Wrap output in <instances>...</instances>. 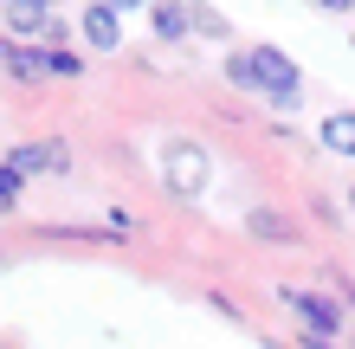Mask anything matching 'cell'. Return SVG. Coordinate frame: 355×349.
Listing matches in <instances>:
<instances>
[{
  "label": "cell",
  "instance_id": "obj_12",
  "mask_svg": "<svg viewBox=\"0 0 355 349\" xmlns=\"http://www.w3.org/2000/svg\"><path fill=\"white\" fill-rule=\"evenodd\" d=\"M19 188H26V181H19V175H13V169H7V162H0V201H13V194H19Z\"/></svg>",
  "mask_w": 355,
  "mask_h": 349
},
{
  "label": "cell",
  "instance_id": "obj_13",
  "mask_svg": "<svg viewBox=\"0 0 355 349\" xmlns=\"http://www.w3.org/2000/svg\"><path fill=\"white\" fill-rule=\"evenodd\" d=\"M304 349H336V343H323V337H304Z\"/></svg>",
  "mask_w": 355,
  "mask_h": 349
},
{
  "label": "cell",
  "instance_id": "obj_7",
  "mask_svg": "<svg viewBox=\"0 0 355 349\" xmlns=\"http://www.w3.org/2000/svg\"><path fill=\"white\" fill-rule=\"evenodd\" d=\"M78 26H85V39H91L97 52L123 46V19H116V7H85V13H78Z\"/></svg>",
  "mask_w": 355,
  "mask_h": 349
},
{
  "label": "cell",
  "instance_id": "obj_11",
  "mask_svg": "<svg viewBox=\"0 0 355 349\" xmlns=\"http://www.w3.org/2000/svg\"><path fill=\"white\" fill-rule=\"evenodd\" d=\"M194 19H200V33H214V39H226V33H233V26H226V19H220V13H207V7H200Z\"/></svg>",
  "mask_w": 355,
  "mask_h": 349
},
{
  "label": "cell",
  "instance_id": "obj_2",
  "mask_svg": "<svg viewBox=\"0 0 355 349\" xmlns=\"http://www.w3.org/2000/svg\"><path fill=\"white\" fill-rule=\"evenodd\" d=\"M162 181H168V194L194 201V194H207V181H214V155H207L200 142L175 136L168 149H162Z\"/></svg>",
  "mask_w": 355,
  "mask_h": 349
},
{
  "label": "cell",
  "instance_id": "obj_8",
  "mask_svg": "<svg viewBox=\"0 0 355 349\" xmlns=\"http://www.w3.org/2000/svg\"><path fill=\"white\" fill-rule=\"evenodd\" d=\"M317 136H323V149H329V155H355V110H329Z\"/></svg>",
  "mask_w": 355,
  "mask_h": 349
},
{
  "label": "cell",
  "instance_id": "obj_3",
  "mask_svg": "<svg viewBox=\"0 0 355 349\" xmlns=\"http://www.w3.org/2000/svg\"><path fill=\"white\" fill-rule=\"evenodd\" d=\"M278 298L304 317V337H323V343H336V337H343V304H336V298L304 291V284H278Z\"/></svg>",
  "mask_w": 355,
  "mask_h": 349
},
{
  "label": "cell",
  "instance_id": "obj_1",
  "mask_svg": "<svg viewBox=\"0 0 355 349\" xmlns=\"http://www.w3.org/2000/svg\"><path fill=\"white\" fill-rule=\"evenodd\" d=\"M226 78H233L239 91H265L278 110H291L304 97V78H297V65H291L278 46H245V52H233V58H226Z\"/></svg>",
  "mask_w": 355,
  "mask_h": 349
},
{
  "label": "cell",
  "instance_id": "obj_4",
  "mask_svg": "<svg viewBox=\"0 0 355 349\" xmlns=\"http://www.w3.org/2000/svg\"><path fill=\"white\" fill-rule=\"evenodd\" d=\"M0 19H7L13 39H46V52H65V33H71L65 13H52V7H7Z\"/></svg>",
  "mask_w": 355,
  "mask_h": 349
},
{
  "label": "cell",
  "instance_id": "obj_9",
  "mask_svg": "<svg viewBox=\"0 0 355 349\" xmlns=\"http://www.w3.org/2000/svg\"><path fill=\"white\" fill-rule=\"evenodd\" d=\"M245 227H252V239H278V246H297V227H291V220L284 214H252V220H245Z\"/></svg>",
  "mask_w": 355,
  "mask_h": 349
},
{
  "label": "cell",
  "instance_id": "obj_10",
  "mask_svg": "<svg viewBox=\"0 0 355 349\" xmlns=\"http://www.w3.org/2000/svg\"><path fill=\"white\" fill-rule=\"evenodd\" d=\"M149 19H155V33H162V39H181V33H187V19H194V7H149Z\"/></svg>",
  "mask_w": 355,
  "mask_h": 349
},
{
  "label": "cell",
  "instance_id": "obj_6",
  "mask_svg": "<svg viewBox=\"0 0 355 349\" xmlns=\"http://www.w3.org/2000/svg\"><path fill=\"white\" fill-rule=\"evenodd\" d=\"M0 71H7L13 85H39V78H52V52L46 46H19V39H0Z\"/></svg>",
  "mask_w": 355,
  "mask_h": 349
},
{
  "label": "cell",
  "instance_id": "obj_5",
  "mask_svg": "<svg viewBox=\"0 0 355 349\" xmlns=\"http://www.w3.org/2000/svg\"><path fill=\"white\" fill-rule=\"evenodd\" d=\"M7 169L26 181V175H65L71 169V142H58V136H46V142H26V149H13L7 155Z\"/></svg>",
  "mask_w": 355,
  "mask_h": 349
},
{
  "label": "cell",
  "instance_id": "obj_14",
  "mask_svg": "<svg viewBox=\"0 0 355 349\" xmlns=\"http://www.w3.org/2000/svg\"><path fill=\"white\" fill-rule=\"evenodd\" d=\"M349 207H355V188H349Z\"/></svg>",
  "mask_w": 355,
  "mask_h": 349
}]
</instances>
